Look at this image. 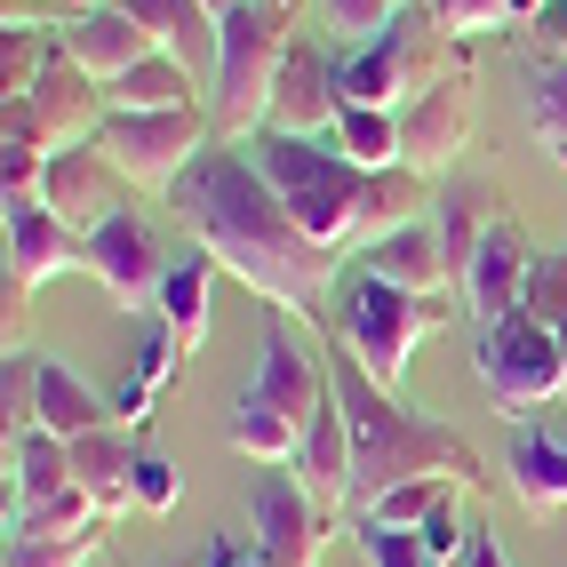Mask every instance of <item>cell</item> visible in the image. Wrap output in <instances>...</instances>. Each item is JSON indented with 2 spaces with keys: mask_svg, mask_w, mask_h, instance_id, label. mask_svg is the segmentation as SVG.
I'll list each match as a JSON object with an SVG mask.
<instances>
[{
  "mask_svg": "<svg viewBox=\"0 0 567 567\" xmlns=\"http://www.w3.org/2000/svg\"><path fill=\"white\" fill-rule=\"evenodd\" d=\"M24 112L41 121V136H49V153H81V144H96V128L112 121V104H104V89L89 81L81 64H72L64 49L49 56V72H41V89L24 96Z\"/></svg>",
  "mask_w": 567,
  "mask_h": 567,
  "instance_id": "cell-14",
  "label": "cell"
},
{
  "mask_svg": "<svg viewBox=\"0 0 567 567\" xmlns=\"http://www.w3.org/2000/svg\"><path fill=\"white\" fill-rule=\"evenodd\" d=\"M456 64H464V49L440 32V17L408 9L392 32H375V41H360L344 64H336V89H344V104H368V112H408L415 96H432Z\"/></svg>",
  "mask_w": 567,
  "mask_h": 567,
  "instance_id": "cell-6",
  "label": "cell"
},
{
  "mask_svg": "<svg viewBox=\"0 0 567 567\" xmlns=\"http://www.w3.org/2000/svg\"><path fill=\"white\" fill-rule=\"evenodd\" d=\"M104 512L81 496V487H64L49 504H9V536H41V544H64V536H96Z\"/></svg>",
  "mask_w": 567,
  "mask_h": 567,
  "instance_id": "cell-32",
  "label": "cell"
},
{
  "mask_svg": "<svg viewBox=\"0 0 567 567\" xmlns=\"http://www.w3.org/2000/svg\"><path fill=\"white\" fill-rule=\"evenodd\" d=\"M320 408H328V360L312 352L305 320H272V336H264V352H256L248 392L233 400L224 440H233L248 464L280 472V464H296V447H305V432L320 424Z\"/></svg>",
  "mask_w": 567,
  "mask_h": 567,
  "instance_id": "cell-4",
  "label": "cell"
},
{
  "mask_svg": "<svg viewBox=\"0 0 567 567\" xmlns=\"http://www.w3.org/2000/svg\"><path fill=\"white\" fill-rule=\"evenodd\" d=\"M328 392H336V408H344V424H352V519L375 496L408 487V480H464L480 496V456H472V440L456 424L408 408L400 392H375L352 360L328 368Z\"/></svg>",
  "mask_w": 567,
  "mask_h": 567,
  "instance_id": "cell-3",
  "label": "cell"
},
{
  "mask_svg": "<svg viewBox=\"0 0 567 567\" xmlns=\"http://www.w3.org/2000/svg\"><path fill=\"white\" fill-rule=\"evenodd\" d=\"M248 519H256V551H264V567H320V551H328V536H336V519L305 496V480H296L288 464L256 480Z\"/></svg>",
  "mask_w": 567,
  "mask_h": 567,
  "instance_id": "cell-12",
  "label": "cell"
},
{
  "mask_svg": "<svg viewBox=\"0 0 567 567\" xmlns=\"http://www.w3.org/2000/svg\"><path fill=\"white\" fill-rule=\"evenodd\" d=\"M81 272L104 280V296H112L121 312H161V288H168L176 264L161 256V233L144 224V208H121L112 224H96V233H89Z\"/></svg>",
  "mask_w": 567,
  "mask_h": 567,
  "instance_id": "cell-11",
  "label": "cell"
},
{
  "mask_svg": "<svg viewBox=\"0 0 567 567\" xmlns=\"http://www.w3.org/2000/svg\"><path fill=\"white\" fill-rule=\"evenodd\" d=\"M121 9L153 32V49L176 56L184 72H216V9L208 0H121Z\"/></svg>",
  "mask_w": 567,
  "mask_h": 567,
  "instance_id": "cell-22",
  "label": "cell"
},
{
  "mask_svg": "<svg viewBox=\"0 0 567 567\" xmlns=\"http://www.w3.org/2000/svg\"><path fill=\"white\" fill-rule=\"evenodd\" d=\"M56 49L81 64L96 89H112V81H121V72H136L144 56H161V49H153V32H144V24L121 9V0H112V9H81V17H64V41H56Z\"/></svg>",
  "mask_w": 567,
  "mask_h": 567,
  "instance_id": "cell-17",
  "label": "cell"
},
{
  "mask_svg": "<svg viewBox=\"0 0 567 567\" xmlns=\"http://www.w3.org/2000/svg\"><path fill=\"white\" fill-rule=\"evenodd\" d=\"M472 536H480V527H464V519H456V512H440V519H432V527H424V551H432V559H440V567H456V559H464V551H472Z\"/></svg>",
  "mask_w": 567,
  "mask_h": 567,
  "instance_id": "cell-40",
  "label": "cell"
},
{
  "mask_svg": "<svg viewBox=\"0 0 567 567\" xmlns=\"http://www.w3.org/2000/svg\"><path fill=\"white\" fill-rule=\"evenodd\" d=\"M544 9H551V0H512V17H519V24H536Z\"/></svg>",
  "mask_w": 567,
  "mask_h": 567,
  "instance_id": "cell-45",
  "label": "cell"
},
{
  "mask_svg": "<svg viewBox=\"0 0 567 567\" xmlns=\"http://www.w3.org/2000/svg\"><path fill=\"white\" fill-rule=\"evenodd\" d=\"M424 9H432V0H424Z\"/></svg>",
  "mask_w": 567,
  "mask_h": 567,
  "instance_id": "cell-50",
  "label": "cell"
},
{
  "mask_svg": "<svg viewBox=\"0 0 567 567\" xmlns=\"http://www.w3.org/2000/svg\"><path fill=\"white\" fill-rule=\"evenodd\" d=\"M527 136L551 153V168L567 176V64H527Z\"/></svg>",
  "mask_w": 567,
  "mask_h": 567,
  "instance_id": "cell-30",
  "label": "cell"
},
{
  "mask_svg": "<svg viewBox=\"0 0 567 567\" xmlns=\"http://www.w3.org/2000/svg\"><path fill=\"white\" fill-rule=\"evenodd\" d=\"M432 17H440V32L447 41H487V32H512L519 17H512V0H432Z\"/></svg>",
  "mask_w": 567,
  "mask_h": 567,
  "instance_id": "cell-36",
  "label": "cell"
},
{
  "mask_svg": "<svg viewBox=\"0 0 567 567\" xmlns=\"http://www.w3.org/2000/svg\"><path fill=\"white\" fill-rule=\"evenodd\" d=\"M208 9H216V17H233V9H240V0H208Z\"/></svg>",
  "mask_w": 567,
  "mask_h": 567,
  "instance_id": "cell-47",
  "label": "cell"
},
{
  "mask_svg": "<svg viewBox=\"0 0 567 567\" xmlns=\"http://www.w3.org/2000/svg\"><path fill=\"white\" fill-rule=\"evenodd\" d=\"M447 312H456L447 296H408V288H392V280L360 272L352 296H344V360L368 375L375 392H400L415 344H424L432 328H447Z\"/></svg>",
  "mask_w": 567,
  "mask_h": 567,
  "instance_id": "cell-7",
  "label": "cell"
},
{
  "mask_svg": "<svg viewBox=\"0 0 567 567\" xmlns=\"http://www.w3.org/2000/svg\"><path fill=\"white\" fill-rule=\"evenodd\" d=\"M136 432L128 424H104V432H89V440H72V487L112 519V512H128L136 504Z\"/></svg>",
  "mask_w": 567,
  "mask_h": 567,
  "instance_id": "cell-20",
  "label": "cell"
},
{
  "mask_svg": "<svg viewBox=\"0 0 567 567\" xmlns=\"http://www.w3.org/2000/svg\"><path fill=\"white\" fill-rule=\"evenodd\" d=\"M24 9H41V0H9V17H24Z\"/></svg>",
  "mask_w": 567,
  "mask_h": 567,
  "instance_id": "cell-48",
  "label": "cell"
},
{
  "mask_svg": "<svg viewBox=\"0 0 567 567\" xmlns=\"http://www.w3.org/2000/svg\"><path fill=\"white\" fill-rule=\"evenodd\" d=\"M559 360H567V320H559Z\"/></svg>",
  "mask_w": 567,
  "mask_h": 567,
  "instance_id": "cell-49",
  "label": "cell"
},
{
  "mask_svg": "<svg viewBox=\"0 0 567 567\" xmlns=\"http://www.w3.org/2000/svg\"><path fill=\"white\" fill-rule=\"evenodd\" d=\"M432 224H440V248H447V280L464 288V272H472V256H480V240L504 224V193L496 184H464V193H447L440 208H432Z\"/></svg>",
  "mask_w": 567,
  "mask_h": 567,
  "instance_id": "cell-25",
  "label": "cell"
},
{
  "mask_svg": "<svg viewBox=\"0 0 567 567\" xmlns=\"http://www.w3.org/2000/svg\"><path fill=\"white\" fill-rule=\"evenodd\" d=\"M72 487V440H56V432H17L9 440V504H49V496H64Z\"/></svg>",
  "mask_w": 567,
  "mask_h": 567,
  "instance_id": "cell-28",
  "label": "cell"
},
{
  "mask_svg": "<svg viewBox=\"0 0 567 567\" xmlns=\"http://www.w3.org/2000/svg\"><path fill=\"white\" fill-rule=\"evenodd\" d=\"M519 312L559 328L567 320V248H544L536 264H527V288H519Z\"/></svg>",
  "mask_w": 567,
  "mask_h": 567,
  "instance_id": "cell-35",
  "label": "cell"
},
{
  "mask_svg": "<svg viewBox=\"0 0 567 567\" xmlns=\"http://www.w3.org/2000/svg\"><path fill=\"white\" fill-rule=\"evenodd\" d=\"M336 153L360 161V168H400V112L344 104V121H336Z\"/></svg>",
  "mask_w": 567,
  "mask_h": 567,
  "instance_id": "cell-33",
  "label": "cell"
},
{
  "mask_svg": "<svg viewBox=\"0 0 567 567\" xmlns=\"http://www.w3.org/2000/svg\"><path fill=\"white\" fill-rule=\"evenodd\" d=\"M456 496H472L464 480H408V487H392V496H375L360 519H375V527H408V536H424V527L440 519V512H456Z\"/></svg>",
  "mask_w": 567,
  "mask_h": 567,
  "instance_id": "cell-31",
  "label": "cell"
},
{
  "mask_svg": "<svg viewBox=\"0 0 567 567\" xmlns=\"http://www.w3.org/2000/svg\"><path fill=\"white\" fill-rule=\"evenodd\" d=\"M49 41H41V24L32 17H9V32H0V96L24 104L32 89H41V72H49Z\"/></svg>",
  "mask_w": 567,
  "mask_h": 567,
  "instance_id": "cell-34",
  "label": "cell"
},
{
  "mask_svg": "<svg viewBox=\"0 0 567 567\" xmlns=\"http://www.w3.org/2000/svg\"><path fill=\"white\" fill-rule=\"evenodd\" d=\"M64 9H72V17H81V9H112V0H64Z\"/></svg>",
  "mask_w": 567,
  "mask_h": 567,
  "instance_id": "cell-46",
  "label": "cell"
},
{
  "mask_svg": "<svg viewBox=\"0 0 567 567\" xmlns=\"http://www.w3.org/2000/svg\"><path fill=\"white\" fill-rule=\"evenodd\" d=\"M352 536H360V559H368V567H440V559L424 551V536H408V527L352 519Z\"/></svg>",
  "mask_w": 567,
  "mask_h": 567,
  "instance_id": "cell-37",
  "label": "cell"
},
{
  "mask_svg": "<svg viewBox=\"0 0 567 567\" xmlns=\"http://www.w3.org/2000/svg\"><path fill=\"white\" fill-rule=\"evenodd\" d=\"M336 121H344V89H336V64H328L312 41H296V49H288V64H280L272 128H264V136H305V144H320Z\"/></svg>",
  "mask_w": 567,
  "mask_h": 567,
  "instance_id": "cell-15",
  "label": "cell"
},
{
  "mask_svg": "<svg viewBox=\"0 0 567 567\" xmlns=\"http://www.w3.org/2000/svg\"><path fill=\"white\" fill-rule=\"evenodd\" d=\"M24 320H32V288H0V344H9V352H24Z\"/></svg>",
  "mask_w": 567,
  "mask_h": 567,
  "instance_id": "cell-42",
  "label": "cell"
},
{
  "mask_svg": "<svg viewBox=\"0 0 567 567\" xmlns=\"http://www.w3.org/2000/svg\"><path fill=\"white\" fill-rule=\"evenodd\" d=\"M472 136H480V72L464 56L432 96H415L400 112V168L432 184V176H447V168L472 153Z\"/></svg>",
  "mask_w": 567,
  "mask_h": 567,
  "instance_id": "cell-10",
  "label": "cell"
},
{
  "mask_svg": "<svg viewBox=\"0 0 567 567\" xmlns=\"http://www.w3.org/2000/svg\"><path fill=\"white\" fill-rule=\"evenodd\" d=\"M0 240H9V280L32 288V296H41L49 280H64L72 264L89 256V240L72 233L41 193H32V200H0Z\"/></svg>",
  "mask_w": 567,
  "mask_h": 567,
  "instance_id": "cell-13",
  "label": "cell"
},
{
  "mask_svg": "<svg viewBox=\"0 0 567 567\" xmlns=\"http://www.w3.org/2000/svg\"><path fill=\"white\" fill-rule=\"evenodd\" d=\"M527 41H536V56H544V64H567V0H551V9L527 24Z\"/></svg>",
  "mask_w": 567,
  "mask_h": 567,
  "instance_id": "cell-41",
  "label": "cell"
},
{
  "mask_svg": "<svg viewBox=\"0 0 567 567\" xmlns=\"http://www.w3.org/2000/svg\"><path fill=\"white\" fill-rule=\"evenodd\" d=\"M112 112H176V104H200L193 96V72H184L176 56H144L136 72H121V81L104 89Z\"/></svg>",
  "mask_w": 567,
  "mask_h": 567,
  "instance_id": "cell-29",
  "label": "cell"
},
{
  "mask_svg": "<svg viewBox=\"0 0 567 567\" xmlns=\"http://www.w3.org/2000/svg\"><path fill=\"white\" fill-rule=\"evenodd\" d=\"M368 272L392 280V288H408V296H456V280H447V248H440V224H432V216L408 224V233H392V240H375V248H368Z\"/></svg>",
  "mask_w": 567,
  "mask_h": 567,
  "instance_id": "cell-23",
  "label": "cell"
},
{
  "mask_svg": "<svg viewBox=\"0 0 567 567\" xmlns=\"http://www.w3.org/2000/svg\"><path fill=\"white\" fill-rule=\"evenodd\" d=\"M216 272H224L216 256H184L176 272H168V288H161V312H153V320L176 336L184 352H200V344H208V320H216Z\"/></svg>",
  "mask_w": 567,
  "mask_h": 567,
  "instance_id": "cell-26",
  "label": "cell"
},
{
  "mask_svg": "<svg viewBox=\"0 0 567 567\" xmlns=\"http://www.w3.org/2000/svg\"><path fill=\"white\" fill-rule=\"evenodd\" d=\"M504 472H512V496L527 512H567V440H551L544 424H519L512 432Z\"/></svg>",
  "mask_w": 567,
  "mask_h": 567,
  "instance_id": "cell-24",
  "label": "cell"
},
{
  "mask_svg": "<svg viewBox=\"0 0 567 567\" xmlns=\"http://www.w3.org/2000/svg\"><path fill=\"white\" fill-rule=\"evenodd\" d=\"M208 567H264L256 544H208Z\"/></svg>",
  "mask_w": 567,
  "mask_h": 567,
  "instance_id": "cell-43",
  "label": "cell"
},
{
  "mask_svg": "<svg viewBox=\"0 0 567 567\" xmlns=\"http://www.w3.org/2000/svg\"><path fill=\"white\" fill-rule=\"evenodd\" d=\"M176 368H184V344H176V336H168V328L153 320V328H144V352L128 360V384L112 392V415H121L128 432H144V424H153V408L168 400Z\"/></svg>",
  "mask_w": 567,
  "mask_h": 567,
  "instance_id": "cell-27",
  "label": "cell"
},
{
  "mask_svg": "<svg viewBox=\"0 0 567 567\" xmlns=\"http://www.w3.org/2000/svg\"><path fill=\"white\" fill-rule=\"evenodd\" d=\"M527 264H536V248H527V233H519V224L504 216L496 233L480 240V256H472V272H464V288H456V305L472 312V328H496V320H512V312H519Z\"/></svg>",
  "mask_w": 567,
  "mask_h": 567,
  "instance_id": "cell-16",
  "label": "cell"
},
{
  "mask_svg": "<svg viewBox=\"0 0 567 567\" xmlns=\"http://www.w3.org/2000/svg\"><path fill=\"white\" fill-rule=\"evenodd\" d=\"M176 224L200 240V256L224 264V280H240L256 305H272L280 320H320L328 280L344 256H328L305 224L288 216V200L264 184L248 144H208L200 168L168 193Z\"/></svg>",
  "mask_w": 567,
  "mask_h": 567,
  "instance_id": "cell-1",
  "label": "cell"
},
{
  "mask_svg": "<svg viewBox=\"0 0 567 567\" xmlns=\"http://www.w3.org/2000/svg\"><path fill=\"white\" fill-rule=\"evenodd\" d=\"M480 384L487 400H496L512 424H536V415L551 400H567V360H559V328L544 320H496V328H480Z\"/></svg>",
  "mask_w": 567,
  "mask_h": 567,
  "instance_id": "cell-9",
  "label": "cell"
},
{
  "mask_svg": "<svg viewBox=\"0 0 567 567\" xmlns=\"http://www.w3.org/2000/svg\"><path fill=\"white\" fill-rule=\"evenodd\" d=\"M136 504L153 512V519H161V512H176V464H168V456H153V447L136 456Z\"/></svg>",
  "mask_w": 567,
  "mask_h": 567,
  "instance_id": "cell-39",
  "label": "cell"
},
{
  "mask_svg": "<svg viewBox=\"0 0 567 567\" xmlns=\"http://www.w3.org/2000/svg\"><path fill=\"white\" fill-rule=\"evenodd\" d=\"M256 168L264 184L288 200V216L328 248V256H352V248H375L424 224L432 200H424V176L408 168H360L344 161L336 144H305V136H264L256 144Z\"/></svg>",
  "mask_w": 567,
  "mask_h": 567,
  "instance_id": "cell-2",
  "label": "cell"
},
{
  "mask_svg": "<svg viewBox=\"0 0 567 567\" xmlns=\"http://www.w3.org/2000/svg\"><path fill=\"white\" fill-rule=\"evenodd\" d=\"M96 551H104V527H96V536H64V544L9 536V559H0V567H89Z\"/></svg>",
  "mask_w": 567,
  "mask_h": 567,
  "instance_id": "cell-38",
  "label": "cell"
},
{
  "mask_svg": "<svg viewBox=\"0 0 567 567\" xmlns=\"http://www.w3.org/2000/svg\"><path fill=\"white\" fill-rule=\"evenodd\" d=\"M288 472L305 480V496H312L328 519H352V424H344V408H336V392H328L320 424L305 432V447H296Z\"/></svg>",
  "mask_w": 567,
  "mask_h": 567,
  "instance_id": "cell-19",
  "label": "cell"
},
{
  "mask_svg": "<svg viewBox=\"0 0 567 567\" xmlns=\"http://www.w3.org/2000/svg\"><path fill=\"white\" fill-rule=\"evenodd\" d=\"M296 49V0H240L216 17V72H208V121L224 144H248L272 128V89Z\"/></svg>",
  "mask_w": 567,
  "mask_h": 567,
  "instance_id": "cell-5",
  "label": "cell"
},
{
  "mask_svg": "<svg viewBox=\"0 0 567 567\" xmlns=\"http://www.w3.org/2000/svg\"><path fill=\"white\" fill-rule=\"evenodd\" d=\"M464 567H512V559H504V544L480 527V536H472V551H464Z\"/></svg>",
  "mask_w": 567,
  "mask_h": 567,
  "instance_id": "cell-44",
  "label": "cell"
},
{
  "mask_svg": "<svg viewBox=\"0 0 567 567\" xmlns=\"http://www.w3.org/2000/svg\"><path fill=\"white\" fill-rule=\"evenodd\" d=\"M41 200L72 224V233H96V224H112L121 216V168H112L96 144H81V153H56L49 161V176H41Z\"/></svg>",
  "mask_w": 567,
  "mask_h": 567,
  "instance_id": "cell-18",
  "label": "cell"
},
{
  "mask_svg": "<svg viewBox=\"0 0 567 567\" xmlns=\"http://www.w3.org/2000/svg\"><path fill=\"white\" fill-rule=\"evenodd\" d=\"M96 153L121 168V184H136V193H176V184L200 168V153H208V112L200 104L112 112V121L96 128Z\"/></svg>",
  "mask_w": 567,
  "mask_h": 567,
  "instance_id": "cell-8",
  "label": "cell"
},
{
  "mask_svg": "<svg viewBox=\"0 0 567 567\" xmlns=\"http://www.w3.org/2000/svg\"><path fill=\"white\" fill-rule=\"evenodd\" d=\"M32 424L56 432V440H89L104 424H121V415H112V400L89 392L64 360H32Z\"/></svg>",
  "mask_w": 567,
  "mask_h": 567,
  "instance_id": "cell-21",
  "label": "cell"
}]
</instances>
